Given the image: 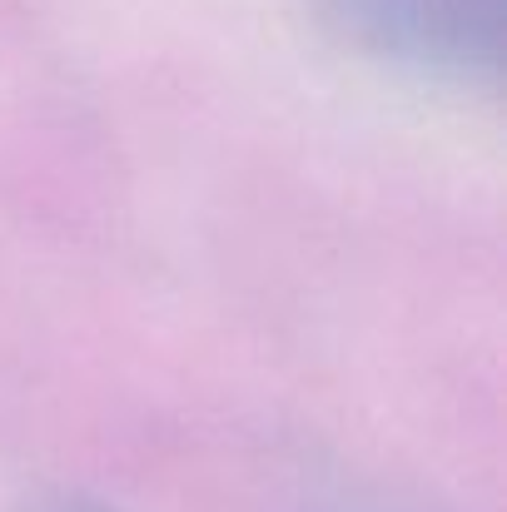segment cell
Masks as SVG:
<instances>
[{
  "label": "cell",
  "instance_id": "cell-1",
  "mask_svg": "<svg viewBox=\"0 0 507 512\" xmlns=\"http://www.w3.org/2000/svg\"><path fill=\"white\" fill-rule=\"evenodd\" d=\"M338 40L378 65L448 85H493L503 0H309Z\"/></svg>",
  "mask_w": 507,
  "mask_h": 512
},
{
  "label": "cell",
  "instance_id": "cell-2",
  "mask_svg": "<svg viewBox=\"0 0 507 512\" xmlns=\"http://www.w3.org/2000/svg\"><path fill=\"white\" fill-rule=\"evenodd\" d=\"M20 512H110L105 503H90L80 493H40L30 503H20Z\"/></svg>",
  "mask_w": 507,
  "mask_h": 512
}]
</instances>
